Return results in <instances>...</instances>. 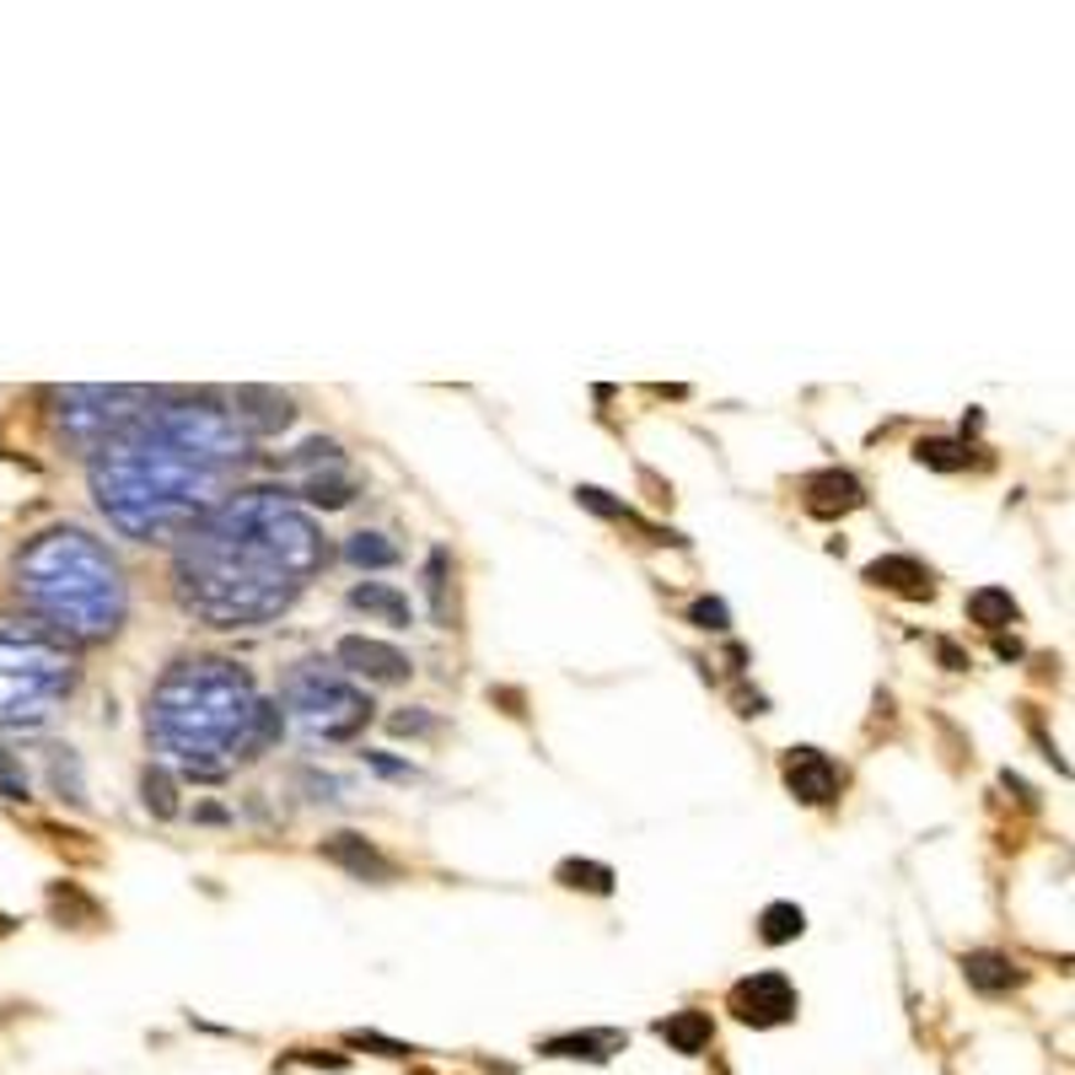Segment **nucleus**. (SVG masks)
Masks as SVG:
<instances>
[{
	"instance_id": "obj_1",
	"label": "nucleus",
	"mask_w": 1075,
	"mask_h": 1075,
	"mask_svg": "<svg viewBox=\"0 0 1075 1075\" xmlns=\"http://www.w3.org/2000/svg\"><path fill=\"white\" fill-rule=\"evenodd\" d=\"M248 457L243 425L210 398L156 404L92 452V495L125 538H189L226 506Z\"/></svg>"
},
{
	"instance_id": "obj_2",
	"label": "nucleus",
	"mask_w": 1075,
	"mask_h": 1075,
	"mask_svg": "<svg viewBox=\"0 0 1075 1075\" xmlns=\"http://www.w3.org/2000/svg\"><path fill=\"white\" fill-rule=\"evenodd\" d=\"M317 565L323 533L291 490H243L184 538L173 597L210 630H254L296 603Z\"/></svg>"
},
{
	"instance_id": "obj_3",
	"label": "nucleus",
	"mask_w": 1075,
	"mask_h": 1075,
	"mask_svg": "<svg viewBox=\"0 0 1075 1075\" xmlns=\"http://www.w3.org/2000/svg\"><path fill=\"white\" fill-rule=\"evenodd\" d=\"M258 689L237 662L194 656L162 673L151 689V732L194 780H221L232 759H254Z\"/></svg>"
},
{
	"instance_id": "obj_4",
	"label": "nucleus",
	"mask_w": 1075,
	"mask_h": 1075,
	"mask_svg": "<svg viewBox=\"0 0 1075 1075\" xmlns=\"http://www.w3.org/2000/svg\"><path fill=\"white\" fill-rule=\"evenodd\" d=\"M16 592L70 640H108L129 614L119 560L81 527H49L16 554Z\"/></svg>"
},
{
	"instance_id": "obj_5",
	"label": "nucleus",
	"mask_w": 1075,
	"mask_h": 1075,
	"mask_svg": "<svg viewBox=\"0 0 1075 1075\" xmlns=\"http://www.w3.org/2000/svg\"><path fill=\"white\" fill-rule=\"evenodd\" d=\"M75 689V662L55 634L0 624V726H38Z\"/></svg>"
},
{
	"instance_id": "obj_6",
	"label": "nucleus",
	"mask_w": 1075,
	"mask_h": 1075,
	"mask_svg": "<svg viewBox=\"0 0 1075 1075\" xmlns=\"http://www.w3.org/2000/svg\"><path fill=\"white\" fill-rule=\"evenodd\" d=\"M285 704L296 710V721L313 743H350L372 721V699L323 662H302L285 678Z\"/></svg>"
},
{
	"instance_id": "obj_7",
	"label": "nucleus",
	"mask_w": 1075,
	"mask_h": 1075,
	"mask_svg": "<svg viewBox=\"0 0 1075 1075\" xmlns=\"http://www.w3.org/2000/svg\"><path fill=\"white\" fill-rule=\"evenodd\" d=\"M55 398V425L65 442H75L81 452H97L103 442H114L129 420H140L151 409L145 387H60Z\"/></svg>"
},
{
	"instance_id": "obj_8",
	"label": "nucleus",
	"mask_w": 1075,
	"mask_h": 1075,
	"mask_svg": "<svg viewBox=\"0 0 1075 1075\" xmlns=\"http://www.w3.org/2000/svg\"><path fill=\"white\" fill-rule=\"evenodd\" d=\"M796 990H791V979L785 973H753V979H743L737 990H732V1012L737 1021H748V1027H780V1021H791L796 1016Z\"/></svg>"
},
{
	"instance_id": "obj_9",
	"label": "nucleus",
	"mask_w": 1075,
	"mask_h": 1075,
	"mask_svg": "<svg viewBox=\"0 0 1075 1075\" xmlns=\"http://www.w3.org/2000/svg\"><path fill=\"white\" fill-rule=\"evenodd\" d=\"M780 774H785V791L796 802H807V807H828L844 791V769L828 759L822 748H791Z\"/></svg>"
},
{
	"instance_id": "obj_10",
	"label": "nucleus",
	"mask_w": 1075,
	"mask_h": 1075,
	"mask_svg": "<svg viewBox=\"0 0 1075 1075\" xmlns=\"http://www.w3.org/2000/svg\"><path fill=\"white\" fill-rule=\"evenodd\" d=\"M339 667H344L350 678H366V683H404V678L414 673L409 656H404L398 645L366 640V634H344V640H339Z\"/></svg>"
},
{
	"instance_id": "obj_11",
	"label": "nucleus",
	"mask_w": 1075,
	"mask_h": 1075,
	"mask_svg": "<svg viewBox=\"0 0 1075 1075\" xmlns=\"http://www.w3.org/2000/svg\"><path fill=\"white\" fill-rule=\"evenodd\" d=\"M317 855H323L328 866L350 872L355 883H393V877H398V866L382 855L372 839H361V833H334V839L317 844Z\"/></svg>"
},
{
	"instance_id": "obj_12",
	"label": "nucleus",
	"mask_w": 1075,
	"mask_h": 1075,
	"mask_svg": "<svg viewBox=\"0 0 1075 1075\" xmlns=\"http://www.w3.org/2000/svg\"><path fill=\"white\" fill-rule=\"evenodd\" d=\"M232 420L243 425V436H274L296 420V404L274 387H237L232 393Z\"/></svg>"
},
{
	"instance_id": "obj_13",
	"label": "nucleus",
	"mask_w": 1075,
	"mask_h": 1075,
	"mask_svg": "<svg viewBox=\"0 0 1075 1075\" xmlns=\"http://www.w3.org/2000/svg\"><path fill=\"white\" fill-rule=\"evenodd\" d=\"M807 511L813 516H844V511H861L866 506V490H861V479L855 474H844V468H822V474H813L807 484Z\"/></svg>"
},
{
	"instance_id": "obj_14",
	"label": "nucleus",
	"mask_w": 1075,
	"mask_h": 1075,
	"mask_svg": "<svg viewBox=\"0 0 1075 1075\" xmlns=\"http://www.w3.org/2000/svg\"><path fill=\"white\" fill-rule=\"evenodd\" d=\"M866 581L883 586V592H898V597H914V603H931V597H936L931 570L920 565V560H909V554H883V560H872V565H866Z\"/></svg>"
},
{
	"instance_id": "obj_15",
	"label": "nucleus",
	"mask_w": 1075,
	"mask_h": 1075,
	"mask_svg": "<svg viewBox=\"0 0 1075 1075\" xmlns=\"http://www.w3.org/2000/svg\"><path fill=\"white\" fill-rule=\"evenodd\" d=\"M962 979H968L979 995H1012L1016 984H1021V968H1016L1006 951L979 947V951H968V957H962Z\"/></svg>"
},
{
	"instance_id": "obj_16",
	"label": "nucleus",
	"mask_w": 1075,
	"mask_h": 1075,
	"mask_svg": "<svg viewBox=\"0 0 1075 1075\" xmlns=\"http://www.w3.org/2000/svg\"><path fill=\"white\" fill-rule=\"evenodd\" d=\"M624 1043H630L624 1032L603 1027V1032H565V1038H549L544 1054H549V1060H592V1065H603V1060H614Z\"/></svg>"
},
{
	"instance_id": "obj_17",
	"label": "nucleus",
	"mask_w": 1075,
	"mask_h": 1075,
	"mask_svg": "<svg viewBox=\"0 0 1075 1075\" xmlns=\"http://www.w3.org/2000/svg\"><path fill=\"white\" fill-rule=\"evenodd\" d=\"M350 608H361V614H372L382 624H393V630H409V597L404 592H393V586H382V581H355L350 586Z\"/></svg>"
},
{
	"instance_id": "obj_18",
	"label": "nucleus",
	"mask_w": 1075,
	"mask_h": 1075,
	"mask_svg": "<svg viewBox=\"0 0 1075 1075\" xmlns=\"http://www.w3.org/2000/svg\"><path fill=\"white\" fill-rule=\"evenodd\" d=\"M968 619H973L979 630L1001 634L1006 624H1016V619H1021V608H1016V597L1006 592V586H979V592L968 597Z\"/></svg>"
},
{
	"instance_id": "obj_19",
	"label": "nucleus",
	"mask_w": 1075,
	"mask_h": 1075,
	"mask_svg": "<svg viewBox=\"0 0 1075 1075\" xmlns=\"http://www.w3.org/2000/svg\"><path fill=\"white\" fill-rule=\"evenodd\" d=\"M575 501H581L586 511H597V516H608V522H630V527H640V533H651L656 544H683L678 533H662V527H651V522H645V516H640L634 506L614 501V495H608V490H597V484H581V490H575Z\"/></svg>"
},
{
	"instance_id": "obj_20",
	"label": "nucleus",
	"mask_w": 1075,
	"mask_h": 1075,
	"mask_svg": "<svg viewBox=\"0 0 1075 1075\" xmlns=\"http://www.w3.org/2000/svg\"><path fill=\"white\" fill-rule=\"evenodd\" d=\"M656 1032L678 1049V1054H704V1043H710V1012H678L667 1016V1021H656Z\"/></svg>"
},
{
	"instance_id": "obj_21",
	"label": "nucleus",
	"mask_w": 1075,
	"mask_h": 1075,
	"mask_svg": "<svg viewBox=\"0 0 1075 1075\" xmlns=\"http://www.w3.org/2000/svg\"><path fill=\"white\" fill-rule=\"evenodd\" d=\"M302 501L307 506H317V511H344L350 501H355V479L350 474H313L307 484H302Z\"/></svg>"
},
{
	"instance_id": "obj_22",
	"label": "nucleus",
	"mask_w": 1075,
	"mask_h": 1075,
	"mask_svg": "<svg viewBox=\"0 0 1075 1075\" xmlns=\"http://www.w3.org/2000/svg\"><path fill=\"white\" fill-rule=\"evenodd\" d=\"M554 883L575 887V892H597V898H608L619 877H614V866H603V861H560Z\"/></svg>"
},
{
	"instance_id": "obj_23",
	"label": "nucleus",
	"mask_w": 1075,
	"mask_h": 1075,
	"mask_svg": "<svg viewBox=\"0 0 1075 1075\" xmlns=\"http://www.w3.org/2000/svg\"><path fill=\"white\" fill-rule=\"evenodd\" d=\"M807 931V914L796 909V903H769L759 914V942L763 947H785V942H796Z\"/></svg>"
},
{
	"instance_id": "obj_24",
	"label": "nucleus",
	"mask_w": 1075,
	"mask_h": 1075,
	"mask_svg": "<svg viewBox=\"0 0 1075 1075\" xmlns=\"http://www.w3.org/2000/svg\"><path fill=\"white\" fill-rule=\"evenodd\" d=\"M140 791H145V813L151 818H178V780L162 769V763H151L145 769V780H140Z\"/></svg>"
},
{
	"instance_id": "obj_25",
	"label": "nucleus",
	"mask_w": 1075,
	"mask_h": 1075,
	"mask_svg": "<svg viewBox=\"0 0 1075 1075\" xmlns=\"http://www.w3.org/2000/svg\"><path fill=\"white\" fill-rule=\"evenodd\" d=\"M344 560L361 565V570H387V565H398V549H393L382 533H355V538L344 544Z\"/></svg>"
},
{
	"instance_id": "obj_26",
	"label": "nucleus",
	"mask_w": 1075,
	"mask_h": 1075,
	"mask_svg": "<svg viewBox=\"0 0 1075 1075\" xmlns=\"http://www.w3.org/2000/svg\"><path fill=\"white\" fill-rule=\"evenodd\" d=\"M914 457L925 463V468H936V474H957V468H968V442H947V436H925V442L914 446Z\"/></svg>"
},
{
	"instance_id": "obj_27",
	"label": "nucleus",
	"mask_w": 1075,
	"mask_h": 1075,
	"mask_svg": "<svg viewBox=\"0 0 1075 1075\" xmlns=\"http://www.w3.org/2000/svg\"><path fill=\"white\" fill-rule=\"evenodd\" d=\"M49 909H55L60 920H65V914H75L81 925H92V920H97V903H92V898H81V892H75L70 883H55V887H49Z\"/></svg>"
},
{
	"instance_id": "obj_28",
	"label": "nucleus",
	"mask_w": 1075,
	"mask_h": 1075,
	"mask_svg": "<svg viewBox=\"0 0 1075 1075\" xmlns=\"http://www.w3.org/2000/svg\"><path fill=\"white\" fill-rule=\"evenodd\" d=\"M55 791H60L65 802H86V791H81V763L70 748H55Z\"/></svg>"
},
{
	"instance_id": "obj_29",
	"label": "nucleus",
	"mask_w": 1075,
	"mask_h": 1075,
	"mask_svg": "<svg viewBox=\"0 0 1075 1075\" xmlns=\"http://www.w3.org/2000/svg\"><path fill=\"white\" fill-rule=\"evenodd\" d=\"M425 597H431V614L446 624V549H431L425 560Z\"/></svg>"
},
{
	"instance_id": "obj_30",
	"label": "nucleus",
	"mask_w": 1075,
	"mask_h": 1075,
	"mask_svg": "<svg viewBox=\"0 0 1075 1075\" xmlns=\"http://www.w3.org/2000/svg\"><path fill=\"white\" fill-rule=\"evenodd\" d=\"M689 624H694V630L726 634V630H732V608H726L721 597H699L694 608H689Z\"/></svg>"
},
{
	"instance_id": "obj_31",
	"label": "nucleus",
	"mask_w": 1075,
	"mask_h": 1075,
	"mask_svg": "<svg viewBox=\"0 0 1075 1075\" xmlns=\"http://www.w3.org/2000/svg\"><path fill=\"white\" fill-rule=\"evenodd\" d=\"M387 726H393L398 737H431V732H436V721H431L425 710H398Z\"/></svg>"
},
{
	"instance_id": "obj_32",
	"label": "nucleus",
	"mask_w": 1075,
	"mask_h": 1075,
	"mask_svg": "<svg viewBox=\"0 0 1075 1075\" xmlns=\"http://www.w3.org/2000/svg\"><path fill=\"white\" fill-rule=\"evenodd\" d=\"M350 1043H355V1049H377L387 1060H409V1054H414L409 1043H393V1038H382V1032H350Z\"/></svg>"
},
{
	"instance_id": "obj_33",
	"label": "nucleus",
	"mask_w": 1075,
	"mask_h": 1075,
	"mask_svg": "<svg viewBox=\"0 0 1075 1075\" xmlns=\"http://www.w3.org/2000/svg\"><path fill=\"white\" fill-rule=\"evenodd\" d=\"M0 791H5V802H27V774L5 759V753H0Z\"/></svg>"
},
{
	"instance_id": "obj_34",
	"label": "nucleus",
	"mask_w": 1075,
	"mask_h": 1075,
	"mask_svg": "<svg viewBox=\"0 0 1075 1075\" xmlns=\"http://www.w3.org/2000/svg\"><path fill=\"white\" fill-rule=\"evenodd\" d=\"M366 769H377V774H398V780H409V774H414L409 763L387 759V753H366Z\"/></svg>"
},
{
	"instance_id": "obj_35",
	"label": "nucleus",
	"mask_w": 1075,
	"mask_h": 1075,
	"mask_svg": "<svg viewBox=\"0 0 1075 1075\" xmlns=\"http://www.w3.org/2000/svg\"><path fill=\"white\" fill-rule=\"evenodd\" d=\"M302 1065H328V1071H344V1054H317V1049H296Z\"/></svg>"
},
{
	"instance_id": "obj_36",
	"label": "nucleus",
	"mask_w": 1075,
	"mask_h": 1075,
	"mask_svg": "<svg viewBox=\"0 0 1075 1075\" xmlns=\"http://www.w3.org/2000/svg\"><path fill=\"white\" fill-rule=\"evenodd\" d=\"M942 662H947L951 673H962V667H968V662H962V651H957V645H947V640H942Z\"/></svg>"
},
{
	"instance_id": "obj_37",
	"label": "nucleus",
	"mask_w": 1075,
	"mask_h": 1075,
	"mask_svg": "<svg viewBox=\"0 0 1075 1075\" xmlns=\"http://www.w3.org/2000/svg\"><path fill=\"white\" fill-rule=\"evenodd\" d=\"M5 931H11V920H5V914H0V936H5Z\"/></svg>"
},
{
	"instance_id": "obj_38",
	"label": "nucleus",
	"mask_w": 1075,
	"mask_h": 1075,
	"mask_svg": "<svg viewBox=\"0 0 1075 1075\" xmlns=\"http://www.w3.org/2000/svg\"><path fill=\"white\" fill-rule=\"evenodd\" d=\"M414 1075H431V1071H414Z\"/></svg>"
}]
</instances>
